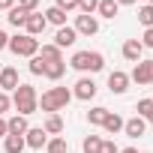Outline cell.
<instances>
[{"instance_id":"cell-35","label":"cell","mask_w":153,"mask_h":153,"mask_svg":"<svg viewBox=\"0 0 153 153\" xmlns=\"http://www.w3.org/2000/svg\"><path fill=\"white\" fill-rule=\"evenodd\" d=\"M141 45H144V48H153V27H147V30H144V36H141Z\"/></svg>"},{"instance_id":"cell-7","label":"cell","mask_w":153,"mask_h":153,"mask_svg":"<svg viewBox=\"0 0 153 153\" xmlns=\"http://www.w3.org/2000/svg\"><path fill=\"white\" fill-rule=\"evenodd\" d=\"M24 144L33 147V150H42V147L48 144V132H45L42 126H30V129L24 132Z\"/></svg>"},{"instance_id":"cell-37","label":"cell","mask_w":153,"mask_h":153,"mask_svg":"<svg viewBox=\"0 0 153 153\" xmlns=\"http://www.w3.org/2000/svg\"><path fill=\"white\" fill-rule=\"evenodd\" d=\"M6 135H9V129H6V120L0 117V138H6Z\"/></svg>"},{"instance_id":"cell-36","label":"cell","mask_w":153,"mask_h":153,"mask_svg":"<svg viewBox=\"0 0 153 153\" xmlns=\"http://www.w3.org/2000/svg\"><path fill=\"white\" fill-rule=\"evenodd\" d=\"M12 6H15V0H0V9H3V12H9Z\"/></svg>"},{"instance_id":"cell-39","label":"cell","mask_w":153,"mask_h":153,"mask_svg":"<svg viewBox=\"0 0 153 153\" xmlns=\"http://www.w3.org/2000/svg\"><path fill=\"white\" fill-rule=\"evenodd\" d=\"M132 3H138V0H117V6H132Z\"/></svg>"},{"instance_id":"cell-21","label":"cell","mask_w":153,"mask_h":153,"mask_svg":"<svg viewBox=\"0 0 153 153\" xmlns=\"http://www.w3.org/2000/svg\"><path fill=\"white\" fill-rule=\"evenodd\" d=\"M123 123H126V120H123L120 114H114V111H108V117H105V123H102V126H105V132H111V135H117V132L123 129Z\"/></svg>"},{"instance_id":"cell-25","label":"cell","mask_w":153,"mask_h":153,"mask_svg":"<svg viewBox=\"0 0 153 153\" xmlns=\"http://www.w3.org/2000/svg\"><path fill=\"white\" fill-rule=\"evenodd\" d=\"M45 150H48V153H69V144H66V138H60V135H54V138H48V144H45Z\"/></svg>"},{"instance_id":"cell-12","label":"cell","mask_w":153,"mask_h":153,"mask_svg":"<svg viewBox=\"0 0 153 153\" xmlns=\"http://www.w3.org/2000/svg\"><path fill=\"white\" fill-rule=\"evenodd\" d=\"M15 87H18V69H12V66L0 69V90L9 93V90H15Z\"/></svg>"},{"instance_id":"cell-9","label":"cell","mask_w":153,"mask_h":153,"mask_svg":"<svg viewBox=\"0 0 153 153\" xmlns=\"http://www.w3.org/2000/svg\"><path fill=\"white\" fill-rule=\"evenodd\" d=\"M108 90H111V93H117V96H123V93L129 90V75H126V72H120V69H114V72L108 75Z\"/></svg>"},{"instance_id":"cell-30","label":"cell","mask_w":153,"mask_h":153,"mask_svg":"<svg viewBox=\"0 0 153 153\" xmlns=\"http://www.w3.org/2000/svg\"><path fill=\"white\" fill-rule=\"evenodd\" d=\"M30 72H33V75H42V72H45V60H42L39 54L30 57Z\"/></svg>"},{"instance_id":"cell-29","label":"cell","mask_w":153,"mask_h":153,"mask_svg":"<svg viewBox=\"0 0 153 153\" xmlns=\"http://www.w3.org/2000/svg\"><path fill=\"white\" fill-rule=\"evenodd\" d=\"M96 6H99V0H78L81 15H93V12H96Z\"/></svg>"},{"instance_id":"cell-43","label":"cell","mask_w":153,"mask_h":153,"mask_svg":"<svg viewBox=\"0 0 153 153\" xmlns=\"http://www.w3.org/2000/svg\"><path fill=\"white\" fill-rule=\"evenodd\" d=\"M144 153H147V150H144Z\"/></svg>"},{"instance_id":"cell-18","label":"cell","mask_w":153,"mask_h":153,"mask_svg":"<svg viewBox=\"0 0 153 153\" xmlns=\"http://www.w3.org/2000/svg\"><path fill=\"white\" fill-rule=\"evenodd\" d=\"M27 144H24V135H6L3 138V150L6 153H21Z\"/></svg>"},{"instance_id":"cell-11","label":"cell","mask_w":153,"mask_h":153,"mask_svg":"<svg viewBox=\"0 0 153 153\" xmlns=\"http://www.w3.org/2000/svg\"><path fill=\"white\" fill-rule=\"evenodd\" d=\"M45 27H48V21H45V15H39V12H30L27 15V24H24V30H27V36H39V33H45Z\"/></svg>"},{"instance_id":"cell-17","label":"cell","mask_w":153,"mask_h":153,"mask_svg":"<svg viewBox=\"0 0 153 153\" xmlns=\"http://www.w3.org/2000/svg\"><path fill=\"white\" fill-rule=\"evenodd\" d=\"M6 129H9V135H24L30 126H27V117L15 114V117H9V120H6Z\"/></svg>"},{"instance_id":"cell-3","label":"cell","mask_w":153,"mask_h":153,"mask_svg":"<svg viewBox=\"0 0 153 153\" xmlns=\"http://www.w3.org/2000/svg\"><path fill=\"white\" fill-rule=\"evenodd\" d=\"M69 66L78 69V72H102L105 69V57L99 51H75Z\"/></svg>"},{"instance_id":"cell-33","label":"cell","mask_w":153,"mask_h":153,"mask_svg":"<svg viewBox=\"0 0 153 153\" xmlns=\"http://www.w3.org/2000/svg\"><path fill=\"white\" fill-rule=\"evenodd\" d=\"M99 153H120V147H117L114 141H105V138H102V147H99Z\"/></svg>"},{"instance_id":"cell-6","label":"cell","mask_w":153,"mask_h":153,"mask_svg":"<svg viewBox=\"0 0 153 153\" xmlns=\"http://www.w3.org/2000/svg\"><path fill=\"white\" fill-rule=\"evenodd\" d=\"M75 33H78V36L99 33V18L96 15H78V18H75Z\"/></svg>"},{"instance_id":"cell-27","label":"cell","mask_w":153,"mask_h":153,"mask_svg":"<svg viewBox=\"0 0 153 153\" xmlns=\"http://www.w3.org/2000/svg\"><path fill=\"white\" fill-rule=\"evenodd\" d=\"M138 21L144 24V30H147V27H153V6H150V3L138 9Z\"/></svg>"},{"instance_id":"cell-41","label":"cell","mask_w":153,"mask_h":153,"mask_svg":"<svg viewBox=\"0 0 153 153\" xmlns=\"http://www.w3.org/2000/svg\"><path fill=\"white\" fill-rule=\"evenodd\" d=\"M147 123H153V111H150V117H147Z\"/></svg>"},{"instance_id":"cell-1","label":"cell","mask_w":153,"mask_h":153,"mask_svg":"<svg viewBox=\"0 0 153 153\" xmlns=\"http://www.w3.org/2000/svg\"><path fill=\"white\" fill-rule=\"evenodd\" d=\"M12 105H15V111H18L21 117H27V114L39 111V96H36V87H30V84H18V87L12 90Z\"/></svg>"},{"instance_id":"cell-22","label":"cell","mask_w":153,"mask_h":153,"mask_svg":"<svg viewBox=\"0 0 153 153\" xmlns=\"http://www.w3.org/2000/svg\"><path fill=\"white\" fill-rule=\"evenodd\" d=\"M42 129H45L48 135H60V132H63V120H60V114H48L45 123H42Z\"/></svg>"},{"instance_id":"cell-10","label":"cell","mask_w":153,"mask_h":153,"mask_svg":"<svg viewBox=\"0 0 153 153\" xmlns=\"http://www.w3.org/2000/svg\"><path fill=\"white\" fill-rule=\"evenodd\" d=\"M72 96L75 99H93L96 96V81L93 78H78V81H75V90H72Z\"/></svg>"},{"instance_id":"cell-34","label":"cell","mask_w":153,"mask_h":153,"mask_svg":"<svg viewBox=\"0 0 153 153\" xmlns=\"http://www.w3.org/2000/svg\"><path fill=\"white\" fill-rule=\"evenodd\" d=\"M18 6H21L24 12H36V6H39V0H18Z\"/></svg>"},{"instance_id":"cell-2","label":"cell","mask_w":153,"mask_h":153,"mask_svg":"<svg viewBox=\"0 0 153 153\" xmlns=\"http://www.w3.org/2000/svg\"><path fill=\"white\" fill-rule=\"evenodd\" d=\"M69 99H72V90H66V87H51V90H45V93L39 96V108L48 111V114H57L60 108L69 105Z\"/></svg>"},{"instance_id":"cell-23","label":"cell","mask_w":153,"mask_h":153,"mask_svg":"<svg viewBox=\"0 0 153 153\" xmlns=\"http://www.w3.org/2000/svg\"><path fill=\"white\" fill-rule=\"evenodd\" d=\"M45 21L48 24H57V27H66V12L57 9V6H51V9H45Z\"/></svg>"},{"instance_id":"cell-4","label":"cell","mask_w":153,"mask_h":153,"mask_svg":"<svg viewBox=\"0 0 153 153\" xmlns=\"http://www.w3.org/2000/svg\"><path fill=\"white\" fill-rule=\"evenodd\" d=\"M6 48H9L15 57H36V54H39V39H33V36H27V33H18V36L9 39Z\"/></svg>"},{"instance_id":"cell-5","label":"cell","mask_w":153,"mask_h":153,"mask_svg":"<svg viewBox=\"0 0 153 153\" xmlns=\"http://www.w3.org/2000/svg\"><path fill=\"white\" fill-rule=\"evenodd\" d=\"M129 81L135 84H153V60H138L132 75H129Z\"/></svg>"},{"instance_id":"cell-28","label":"cell","mask_w":153,"mask_h":153,"mask_svg":"<svg viewBox=\"0 0 153 153\" xmlns=\"http://www.w3.org/2000/svg\"><path fill=\"white\" fill-rule=\"evenodd\" d=\"M135 111H138V117H150V111H153V99H138V105H135Z\"/></svg>"},{"instance_id":"cell-40","label":"cell","mask_w":153,"mask_h":153,"mask_svg":"<svg viewBox=\"0 0 153 153\" xmlns=\"http://www.w3.org/2000/svg\"><path fill=\"white\" fill-rule=\"evenodd\" d=\"M120 153H138V150H135V147H123Z\"/></svg>"},{"instance_id":"cell-8","label":"cell","mask_w":153,"mask_h":153,"mask_svg":"<svg viewBox=\"0 0 153 153\" xmlns=\"http://www.w3.org/2000/svg\"><path fill=\"white\" fill-rule=\"evenodd\" d=\"M75 42H78V33H75V27H57V33H54V45L63 51V48H72Z\"/></svg>"},{"instance_id":"cell-19","label":"cell","mask_w":153,"mask_h":153,"mask_svg":"<svg viewBox=\"0 0 153 153\" xmlns=\"http://www.w3.org/2000/svg\"><path fill=\"white\" fill-rule=\"evenodd\" d=\"M27 15H30V12H24L21 6H12L9 15H6V21H9L12 27H24V24H27Z\"/></svg>"},{"instance_id":"cell-42","label":"cell","mask_w":153,"mask_h":153,"mask_svg":"<svg viewBox=\"0 0 153 153\" xmlns=\"http://www.w3.org/2000/svg\"><path fill=\"white\" fill-rule=\"evenodd\" d=\"M150 6H153V0H150Z\"/></svg>"},{"instance_id":"cell-20","label":"cell","mask_w":153,"mask_h":153,"mask_svg":"<svg viewBox=\"0 0 153 153\" xmlns=\"http://www.w3.org/2000/svg\"><path fill=\"white\" fill-rule=\"evenodd\" d=\"M39 57H42L45 63H51V60H63V51H60L54 42H48V45H42V48H39Z\"/></svg>"},{"instance_id":"cell-13","label":"cell","mask_w":153,"mask_h":153,"mask_svg":"<svg viewBox=\"0 0 153 153\" xmlns=\"http://www.w3.org/2000/svg\"><path fill=\"white\" fill-rule=\"evenodd\" d=\"M141 54H144L141 39H126V42H123V57H126L129 63H138V60H141Z\"/></svg>"},{"instance_id":"cell-14","label":"cell","mask_w":153,"mask_h":153,"mask_svg":"<svg viewBox=\"0 0 153 153\" xmlns=\"http://www.w3.org/2000/svg\"><path fill=\"white\" fill-rule=\"evenodd\" d=\"M144 129H147V120H144V117H132V120L123 123V132H126L129 138H141Z\"/></svg>"},{"instance_id":"cell-15","label":"cell","mask_w":153,"mask_h":153,"mask_svg":"<svg viewBox=\"0 0 153 153\" xmlns=\"http://www.w3.org/2000/svg\"><path fill=\"white\" fill-rule=\"evenodd\" d=\"M63 72H66V63H63V60H51V63H45V72H42V75H45L48 81H60Z\"/></svg>"},{"instance_id":"cell-31","label":"cell","mask_w":153,"mask_h":153,"mask_svg":"<svg viewBox=\"0 0 153 153\" xmlns=\"http://www.w3.org/2000/svg\"><path fill=\"white\" fill-rule=\"evenodd\" d=\"M9 108H12V96H9V93H3V90H0V117H3V114H6Z\"/></svg>"},{"instance_id":"cell-26","label":"cell","mask_w":153,"mask_h":153,"mask_svg":"<svg viewBox=\"0 0 153 153\" xmlns=\"http://www.w3.org/2000/svg\"><path fill=\"white\" fill-rule=\"evenodd\" d=\"M81 147H84V153H99V147H102V138H99V135H87Z\"/></svg>"},{"instance_id":"cell-16","label":"cell","mask_w":153,"mask_h":153,"mask_svg":"<svg viewBox=\"0 0 153 153\" xmlns=\"http://www.w3.org/2000/svg\"><path fill=\"white\" fill-rule=\"evenodd\" d=\"M120 6H117V0H99V6H96V15L99 18H117Z\"/></svg>"},{"instance_id":"cell-24","label":"cell","mask_w":153,"mask_h":153,"mask_svg":"<svg viewBox=\"0 0 153 153\" xmlns=\"http://www.w3.org/2000/svg\"><path fill=\"white\" fill-rule=\"evenodd\" d=\"M105 117H108V108H102V105H96V108H90V111H87L90 126H102V123H105Z\"/></svg>"},{"instance_id":"cell-38","label":"cell","mask_w":153,"mask_h":153,"mask_svg":"<svg viewBox=\"0 0 153 153\" xmlns=\"http://www.w3.org/2000/svg\"><path fill=\"white\" fill-rule=\"evenodd\" d=\"M6 45H9V36H6V33H3V30H0V51H3V48H6Z\"/></svg>"},{"instance_id":"cell-32","label":"cell","mask_w":153,"mask_h":153,"mask_svg":"<svg viewBox=\"0 0 153 153\" xmlns=\"http://www.w3.org/2000/svg\"><path fill=\"white\" fill-rule=\"evenodd\" d=\"M54 6H57V9H63V12H72V9H78V0H57Z\"/></svg>"}]
</instances>
